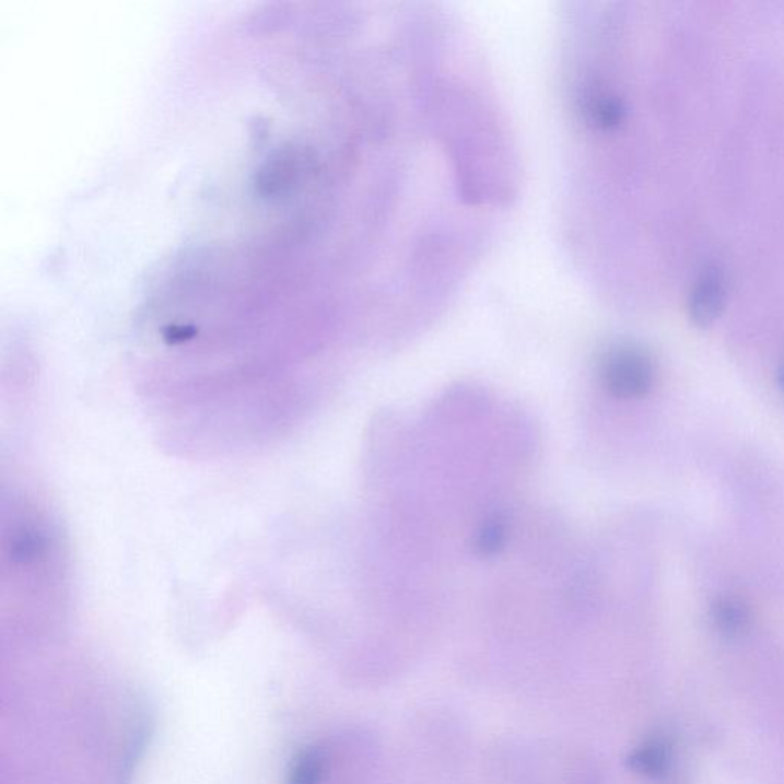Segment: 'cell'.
<instances>
[{"label": "cell", "instance_id": "cell-1", "mask_svg": "<svg viewBox=\"0 0 784 784\" xmlns=\"http://www.w3.org/2000/svg\"><path fill=\"white\" fill-rule=\"evenodd\" d=\"M599 377L606 391L616 399H641L652 391L656 370L642 348L619 343L600 358Z\"/></svg>", "mask_w": 784, "mask_h": 784}, {"label": "cell", "instance_id": "cell-2", "mask_svg": "<svg viewBox=\"0 0 784 784\" xmlns=\"http://www.w3.org/2000/svg\"><path fill=\"white\" fill-rule=\"evenodd\" d=\"M726 301V282L718 267H707L692 285L688 312L692 323L707 327L721 316Z\"/></svg>", "mask_w": 784, "mask_h": 784}, {"label": "cell", "instance_id": "cell-3", "mask_svg": "<svg viewBox=\"0 0 784 784\" xmlns=\"http://www.w3.org/2000/svg\"><path fill=\"white\" fill-rule=\"evenodd\" d=\"M580 110L585 124L600 131L618 128L627 113L618 95L595 85L584 87L580 95Z\"/></svg>", "mask_w": 784, "mask_h": 784}, {"label": "cell", "instance_id": "cell-4", "mask_svg": "<svg viewBox=\"0 0 784 784\" xmlns=\"http://www.w3.org/2000/svg\"><path fill=\"white\" fill-rule=\"evenodd\" d=\"M711 615L717 629L733 636L744 633L751 622V608L737 596H722L715 600Z\"/></svg>", "mask_w": 784, "mask_h": 784}, {"label": "cell", "instance_id": "cell-5", "mask_svg": "<svg viewBox=\"0 0 784 784\" xmlns=\"http://www.w3.org/2000/svg\"><path fill=\"white\" fill-rule=\"evenodd\" d=\"M669 763H671V757H669L667 745L660 740H652L642 745L629 757V764L633 771L653 776V779H662L668 774Z\"/></svg>", "mask_w": 784, "mask_h": 784}, {"label": "cell", "instance_id": "cell-6", "mask_svg": "<svg viewBox=\"0 0 784 784\" xmlns=\"http://www.w3.org/2000/svg\"><path fill=\"white\" fill-rule=\"evenodd\" d=\"M325 771L324 753L316 748L301 752L294 760L286 784H319Z\"/></svg>", "mask_w": 784, "mask_h": 784}, {"label": "cell", "instance_id": "cell-7", "mask_svg": "<svg viewBox=\"0 0 784 784\" xmlns=\"http://www.w3.org/2000/svg\"><path fill=\"white\" fill-rule=\"evenodd\" d=\"M507 539L506 523L499 516L489 518L478 530L476 538V550L481 557H493L499 554Z\"/></svg>", "mask_w": 784, "mask_h": 784}, {"label": "cell", "instance_id": "cell-8", "mask_svg": "<svg viewBox=\"0 0 784 784\" xmlns=\"http://www.w3.org/2000/svg\"><path fill=\"white\" fill-rule=\"evenodd\" d=\"M776 381H779L780 388L784 391V363L782 368L779 370V374H776Z\"/></svg>", "mask_w": 784, "mask_h": 784}]
</instances>
